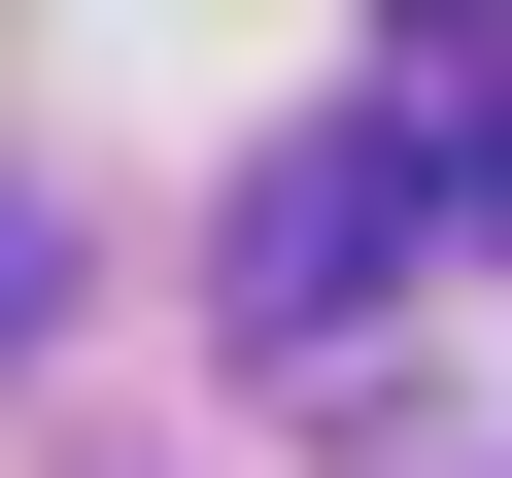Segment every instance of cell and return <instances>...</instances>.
Wrapping results in <instances>:
<instances>
[{
    "label": "cell",
    "mask_w": 512,
    "mask_h": 478,
    "mask_svg": "<svg viewBox=\"0 0 512 478\" xmlns=\"http://www.w3.org/2000/svg\"><path fill=\"white\" fill-rule=\"evenodd\" d=\"M410 137H444V171L512 205V35H478V69H410Z\"/></svg>",
    "instance_id": "cell-1"
},
{
    "label": "cell",
    "mask_w": 512,
    "mask_h": 478,
    "mask_svg": "<svg viewBox=\"0 0 512 478\" xmlns=\"http://www.w3.org/2000/svg\"><path fill=\"white\" fill-rule=\"evenodd\" d=\"M0 342H35V205H0Z\"/></svg>",
    "instance_id": "cell-2"
}]
</instances>
